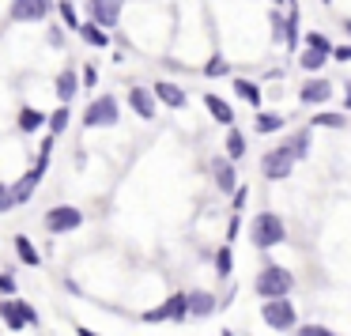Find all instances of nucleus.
I'll return each mask as SVG.
<instances>
[{"mask_svg": "<svg viewBox=\"0 0 351 336\" xmlns=\"http://www.w3.org/2000/svg\"><path fill=\"white\" fill-rule=\"evenodd\" d=\"M230 272H234V253H230V245H219V253H215V276L227 280Z\"/></svg>", "mask_w": 351, "mask_h": 336, "instance_id": "obj_26", "label": "nucleus"}, {"mask_svg": "<svg viewBox=\"0 0 351 336\" xmlns=\"http://www.w3.org/2000/svg\"><path fill=\"white\" fill-rule=\"evenodd\" d=\"M242 155H245V136L230 125V132H227V159H242Z\"/></svg>", "mask_w": 351, "mask_h": 336, "instance_id": "obj_28", "label": "nucleus"}, {"mask_svg": "<svg viewBox=\"0 0 351 336\" xmlns=\"http://www.w3.org/2000/svg\"><path fill=\"white\" fill-rule=\"evenodd\" d=\"M321 4H328V0H321Z\"/></svg>", "mask_w": 351, "mask_h": 336, "instance_id": "obj_45", "label": "nucleus"}, {"mask_svg": "<svg viewBox=\"0 0 351 336\" xmlns=\"http://www.w3.org/2000/svg\"><path fill=\"white\" fill-rule=\"evenodd\" d=\"M234 95H238V99H245L253 110H261V102H265V95H261V87L253 84V80H242V76L234 80Z\"/></svg>", "mask_w": 351, "mask_h": 336, "instance_id": "obj_23", "label": "nucleus"}, {"mask_svg": "<svg viewBox=\"0 0 351 336\" xmlns=\"http://www.w3.org/2000/svg\"><path fill=\"white\" fill-rule=\"evenodd\" d=\"M0 291H4V295H16V276H4V272H0Z\"/></svg>", "mask_w": 351, "mask_h": 336, "instance_id": "obj_37", "label": "nucleus"}, {"mask_svg": "<svg viewBox=\"0 0 351 336\" xmlns=\"http://www.w3.org/2000/svg\"><path fill=\"white\" fill-rule=\"evenodd\" d=\"M49 12H53V0H12L8 19L12 23H46Z\"/></svg>", "mask_w": 351, "mask_h": 336, "instance_id": "obj_7", "label": "nucleus"}, {"mask_svg": "<svg viewBox=\"0 0 351 336\" xmlns=\"http://www.w3.org/2000/svg\"><path fill=\"white\" fill-rule=\"evenodd\" d=\"M223 336H234V333H230V328H223Z\"/></svg>", "mask_w": 351, "mask_h": 336, "instance_id": "obj_43", "label": "nucleus"}, {"mask_svg": "<svg viewBox=\"0 0 351 336\" xmlns=\"http://www.w3.org/2000/svg\"><path fill=\"white\" fill-rule=\"evenodd\" d=\"M343 31H348V34H351V19H343Z\"/></svg>", "mask_w": 351, "mask_h": 336, "instance_id": "obj_42", "label": "nucleus"}, {"mask_svg": "<svg viewBox=\"0 0 351 336\" xmlns=\"http://www.w3.org/2000/svg\"><path fill=\"white\" fill-rule=\"evenodd\" d=\"M238 230H242V219H238V212H234V215H230V223H227V242H234Z\"/></svg>", "mask_w": 351, "mask_h": 336, "instance_id": "obj_36", "label": "nucleus"}, {"mask_svg": "<svg viewBox=\"0 0 351 336\" xmlns=\"http://www.w3.org/2000/svg\"><path fill=\"white\" fill-rule=\"evenodd\" d=\"M69 121H72V110H69V102H61V106L49 114V132H53V136H61V132L69 129Z\"/></svg>", "mask_w": 351, "mask_h": 336, "instance_id": "obj_24", "label": "nucleus"}, {"mask_svg": "<svg viewBox=\"0 0 351 336\" xmlns=\"http://www.w3.org/2000/svg\"><path fill=\"white\" fill-rule=\"evenodd\" d=\"M8 208H12V185L0 182V212H8Z\"/></svg>", "mask_w": 351, "mask_h": 336, "instance_id": "obj_35", "label": "nucleus"}, {"mask_svg": "<svg viewBox=\"0 0 351 336\" xmlns=\"http://www.w3.org/2000/svg\"><path fill=\"white\" fill-rule=\"evenodd\" d=\"M12 245H16V253H19V261H23V265H31V268L42 265V253L34 250V242L27 235H16V238H12Z\"/></svg>", "mask_w": 351, "mask_h": 336, "instance_id": "obj_21", "label": "nucleus"}, {"mask_svg": "<svg viewBox=\"0 0 351 336\" xmlns=\"http://www.w3.org/2000/svg\"><path fill=\"white\" fill-rule=\"evenodd\" d=\"M295 163H302V155H298L295 136H291L287 144H280V147H272V152H265V159H261V174H265L268 182H283V178H291Z\"/></svg>", "mask_w": 351, "mask_h": 336, "instance_id": "obj_3", "label": "nucleus"}, {"mask_svg": "<svg viewBox=\"0 0 351 336\" xmlns=\"http://www.w3.org/2000/svg\"><path fill=\"white\" fill-rule=\"evenodd\" d=\"M121 121V106H117L114 95H99L91 106L84 110V129H110V125Z\"/></svg>", "mask_w": 351, "mask_h": 336, "instance_id": "obj_5", "label": "nucleus"}, {"mask_svg": "<svg viewBox=\"0 0 351 336\" xmlns=\"http://www.w3.org/2000/svg\"><path fill=\"white\" fill-rule=\"evenodd\" d=\"M208 313H215V295H208V291H193L189 295V317H208Z\"/></svg>", "mask_w": 351, "mask_h": 336, "instance_id": "obj_22", "label": "nucleus"}, {"mask_svg": "<svg viewBox=\"0 0 351 336\" xmlns=\"http://www.w3.org/2000/svg\"><path fill=\"white\" fill-rule=\"evenodd\" d=\"M16 125H19V132H42V129H49V114H42V110H34V106H23L19 110V117H16Z\"/></svg>", "mask_w": 351, "mask_h": 336, "instance_id": "obj_16", "label": "nucleus"}, {"mask_svg": "<svg viewBox=\"0 0 351 336\" xmlns=\"http://www.w3.org/2000/svg\"><path fill=\"white\" fill-rule=\"evenodd\" d=\"M230 72V64L223 61V53H212L208 57V64H204V76H227Z\"/></svg>", "mask_w": 351, "mask_h": 336, "instance_id": "obj_31", "label": "nucleus"}, {"mask_svg": "<svg viewBox=\"0 0 351 336\" xmlns=\"http://www.w3.org/2000/svg\"><path fill=\"white\" fill-rule=\"evenodd\" d=\"M261 321H265L268 328H276V333H291V328H298V310H295V302H291L287 295L283 298H265Z\"/></svg>", "mask_w": 351, "mask_h": 336, "instance_id": "obj_4", "label": "nucleus"}, {"mask_svg": "<svg viewBox=\"0 0 351 336\" xmlns=\"http://www.w3.org/2000/svg\"><path fill=\"white\" fill-rule=\"evenodd\" d=\"M57 16H61V23L69 27V31H80V27H84L80 23V12L72 8V0H57Z\"/></svg>", "mask_w": 351, "mask_h": 336, "instance_id": "obj_27", "label": "nucleus"}, {"mask_svg": "<svg viewBox=\"0 0 351 336\" xmlns=\"http://www.w3.org/2000/svg\"><path fill=\"white\" fill-rule=\"evenodd\" d=\"M230 200H234L230 208H234V212H242V208H245V200H250V189H245V185H238V189L230 193Z\"/></svg>", "mask_w": 351, "mask_h": 336, "instance_id": "obj_33", "label": "nucleus"}, {"mask_svg": "<svg viewBox=\"0 0 351 336\" xmlns=\"http://www.w3.org/2000/svg\"><path fill=\"white\" fill-rule=\"evenodd\" d=\"M325 61H328V53H321V49H306V53L298 57V64H302L306 72H317Z\"/></svg>", "mask_w": 351, "mask_h": 336, "instance_id": "obj_29", "label": "nucleus"}, {"mask_svg": "<svg viewBox=\"0 0 351 336\" xmlns=\"http://www.w3.org/2000/svg\"><path fill=\"white\" fill-rule=\"evenodd\" d=\"M152 91H155V99H159L162 106H170V110H185V102H189V95H185V87L170 84V80H159V84L152 87Z\"/></svg>", "mask_w": 351, "mask_h": 336, "instance_id": "obj_13", "label": "nucleus"}, {"mask_svg": "<svg viewBox=\"0 0 351 336\" xmlns=\"http://www.w3.org/2000/svg\"><path fill=\"white\" fill-rule=\"evenodd\" d=\"M283 125H287V114H276V110H257V117H253V132H261V136L280 132Z\"/></svg>", "mask_w": 351, "mask_h": 336, "instance_id": "obj_17", "label": "nucleus"}, {"mask_svg": "<svg viewBox=\"0 0 351 336\" xmlns=\"http://www.w3.org/2000/svg\"><path fill=\"white\" fill-rule=\"evenodd\" d=\"M144 321L147 325H159V321H174V325H182V321H189V295H185V291H174L162 306L144 310Z\"/></svg>", "mask_w": 351, "mask_h": 336, "instance_id": "obj_6", "label": "nucleus"}, {"mask_svg": "<svg viewBox=\"0 0 351 336\" xmlns=\"http://www.w3.org/2000/svg\"><path fill=\"white\" fill-rule=\"evenodd\" d=\"M80 76H84V87H95V84H99V72H95L91 64H87V69L80 72Z\"/></svg>", "mask_w": 351, "mask_h": 336, "instance_id": "obj_38", "label": "nucleus"}, {"mask_svg": "<svg viewBox=\"0 0 351 336\" xmlns=\"http://www.w3.org/2000/svg\"><path fill=\"white\" fill-rule=\"evenodd\" d=\"M295 333H298V336H336L332 328H325V325H298Z\"/></svg>", "mask_w": 351, "mask_h": 336, "instance_id": "obj_32", "label": "nucleus"}, {"mask_svg": "<svg viewBox=\"0 0 351 336\" xmlns=\"http://www.w3.org/2000/svg\"><path fill=\"white\" fill-rule=\"evenodd\" d=\"M306 49H321V53L332 57V42H328L321 31H310V34H306Z\"/></svg>", "mask_w": 351, "mask_h": 336, "instance_id": "obj_30", "label": "nucleus"}, {"mask_svg": "<svg viewBox=\"0 0 351 336\" xmlns=\"http://www.w3.org/2000/svg\"><path fill=\"white\" fill-rule=\"evenodd\" d=\"M76 336H99V333H91V328H84V325H80V328H76Z\"/></svg>", "mask_w": 351, "mask_h": 336, "instance_id": "obj_40", "label": "nucleus"}, {"mask_svg": "<svg viewBox=\"0 0 351 336\" xmlns=\"http://www.w3.org/2000/svg\"><path fill=\"white\" fill-rule=\"evenodd\" d=\"M80 80H84V76H80L76 69H61V76H57V99H61V102H72V99H76V91L84 87Z\"/></svg>", "mask_w": 351, "mask_h": 336, "instance_id": "obj_18", "label": "nucleus"}, {"mask_svg": "<svg viewBox=\"0 0 351 336\" xmlns=\"http://www.w3.org/2000/svg\"><path fill=\"white\" fill-rule=\"evenodd\" d=\"M0 321H4L12 333H19V328L31 325V321H27V313H23V306H19V298H4V302H0Z\"/></svg>", "mask_w": 351, "mask_h": 336, "instance_id": "obj_14", "label": "nucleus"}, {"mask_svg": "<svg viewBox=\"0 0 351 336\" xmlns=\"http://www.w3.org/2000/svg\"><path fill=\"white\" fill-rule=\"evenodd\" d=\"M272 4H283V0H272Z\"/></svg>", "mask_w": 351, "mask_h": 336, "instance_id": "obj_44", "label": "nucleus"}, {"mask_svg": "<svg viewBox=\"0 0 351 336\" xmlns=\"http://www.w3.org/2000/svg\"><path fill=\"white\" fill-rule=\"evenodd\" d=\"M204 106H208V114L215 117L219 125H234V110H230V102L227 99H219V95H204Z\"/></svg>", "mask_w": 351, "mask_h": 336, "instance_id": "obj_19", "label": "nucleus"}, {"mask_svg": "<svg viewBox=\"0 0 351 336\" xmlns=\"http://www.w3.org/2000/svg\"><path fill=\"white\" fill-rule=\"evenodd\" d=\"M348 91H351V84H348Z\"/></svg>", "mask_w": 351, "mask_h": 336, "instance_id": "obj_46", "label": "nucleus"}, {"mask_svg": "<svg viewBox=\"0 0 351 336\" xmlns=\"http://www.w3.org/2000/svg\"><path fill=\"white\" fill-rule=\"evenodd\" d=\"M80 38H84L91 49H106V46H110L106 27H102V23H95V19H91V23H84V27H80Z\"/></svg>", "mask_w": 351, "mask_h": 336, "instance_id": "obj_20", "label": "nucleus"}, {"mask_svg": "<svg viewBox=\"0 0 351 336\" xmlns=\"http://www.w3.org/2000/svg\"><path fill=\"white\" fill-rule=\"evenodd\" d=\"M129 106H132V114L136 117H144V121H152L155 117V110H159V99H155V91L152 87H129Z\"/></svg>", "mask_w": 351, "mask_h": 336, "instance_id": "obj_11", "label": "nucleus"}, {"mask_svg": "<svg viewBox=\"0 0 351 336\" xmlns=\"http://www.w3.org/2000/svg\"><path fill=\"white\" fill-rule=\"evenodd\" d=\"M121 8H125V0H87V16H91L95 23H102L106 31H110V27H117Z\"/></svg>", "mask_w": 351, "mask_h": 336, "instance_id": "obj_10", "label": "nucleus"}, {"mask_svg": "<svg viewBox=\"0 0 351 336\" xmlns=\"http://www.w3.org/2000/svg\"><path fill=\"white\" fill-rule=\"evenodd\" d=\"M49 46H57V49H61V46H64V34H61V31H57V27H53V31H49Z\"/></svg>", "mask_w": 351, "mask_h": 336, "instance_id": "obj_39", "label": "nucleus"}, {"mask_svg": "<svg viewBox=\"0 0 351 336\" xmlns=\"http://www.w3.org/2000/svg\"><path fill=\"white\" fill-rule=\"evenodd\" d=\"M46 170H49V167H38V163H34V167L27 170V174L19 178L16 185H12V208L27 204V200L34 197V189H38V182H42V178H46Z\"/></svg>", "mask_w": 351, "mask_h": 336, "instance_id": "obj_9", "label": "nucleus"}, {"mask_svg": "<svg viewBox=\"0 0 351 336\" xmlns=\"http://www.w3.org/2000/svg\"><path fill=\"white\" fill-rule=\"evenodd\" d=\"M343 110H351V91H348V99H343Z\"/></svg>", "mask_w": 351, "mask_h": 336, "instance_id": "obj_41", "label": "nucleus"}, {"mask_svg": "<svg viewBox=\"0 0 351 336\" xmlns=\"http://www.w3.org/2000/svg\"><path fill=\"white\" fill-rule=\"evenodd\" d=\"M291 287H295V276H291L283 265H276V261H265L261 272L253 276L257 298H283V295H291Z\"/></svg>", "mask_w": 351, "mask_h": 336, "instance_id": "obj_1", "label": "nucleus"}, {"mask_svg": "<svg viewBox=\"0 0 351 336\" xmlns=\"http://www.w3.org/2000/svg\"><path fill=\"white\" fill-rule=\"evenodd\" d=\"M310 129H348V117L343 114H313Z\"/></svg>", "mask_w": 351, "mask_h": 336, "instance_id": "obj_25", "label": "nucleus"}, {"mask_svg": "<svg viewBox=\"0 0 351 336\" xmlns=\"http://www.w3.org/2000/svg\"><path fill=\"white\" fill-rule=\"evenodd\" d=\"M84 223V212L76 204H57L46 212V230L49 235H72V230Z\"/></svg>", "mask_w": 351, "mask_h": 336, "instance_id": "obj_8", "label": "nucleus"}, {"mask_svg": "<svg viewBox=\"0 0 351 336\" xmlns=\"http://www.w3.org/2000/svg\"><path fill=\"white\" fill-rule=\"evenodd\" d=\"M250 242L253 250H272V245H283L287 242V227L276 212H257L250 219Z\"/></svg>", "mask_w": 351, "mask_h": 336, "instance_id": "obj_2", "label": "nucleus"}, {"mask_svg": "<svg viewBox=\"0 0 351 336\" xmlns=\"http://www.w3.org/2000/svg\"><path fill=\"white\" fill-rule=\"evenodd\" d=\"M298 99H302V106H325L332 99V80H310V84H302Z\"/></svg>", "mask_w": 351, "mask_h": 336, "instance_id": "obj_12", "label": "nucleus"}, {"mask_svg": "<svg viewBox=\"0 0 351 336\" xmlns=\"http://www.w3.org/2000/svg\"><path fill=\"white\" fill-rule=\"evenodd\" d=\"M332 61H340V64L351 61V42H340V46H332Z\"/></svg>", "mask_w": 351, "mask_h": 336, "instance_id": "obj_34", "label": "nucleus"}, {"mask_svg": "<svg viewBox=\"0 0 351 336\" xmlns=\"http://www.w3.org/2000/svg\"><path fill=\"white\" fill-rule=\"evenodd\" d=\"M212 174H215V185L223 193H234L238 189V178H234V159H212Z\"/></svg>", "mask_w": 351, "mask_h": 336, "instance_id": "obj_15", "label": "nucleus"}]
</instances>
